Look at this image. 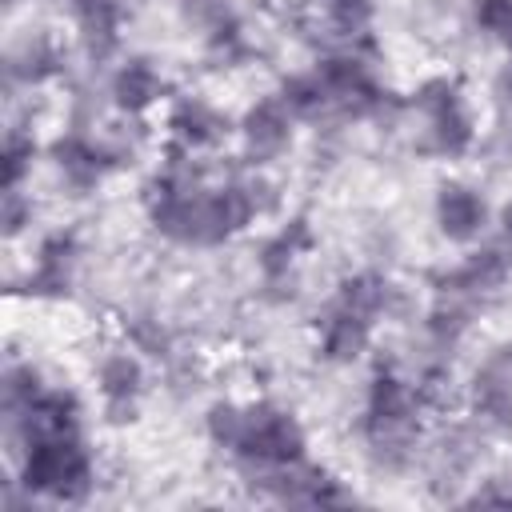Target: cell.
Listing matches in <instances>:
<instances>
[{"label": "cell", "mask_w": 512, "mask_h": 512, "mask_svg": "<svg viewBox=\"0 0 512 512\" xmlns=\"http://www.w3.org/2000/svg\"><path fill=\"white\" fill-rule=\"evenodd\" d=\"M424 412H428V400L420 384L404 376L396 364H376L364 388L360 420H356L364 456L380 472H408L424 440Z\"/></svg>", "instance_id": "1"}, {"label": "cell", "mask_w": 512, "mask_h": 512, "mask_svg": "<svg viewBox=\"0 0 512 512\" xmlns=\"http://www.w3.org/2000/svg\"><path fill=\"white\" fill-rule=\"evenodd\" d=\"M16 484L28 500L48 504H84L96 488V456L84 428L32 432L12 440Z\"/></svg>", "instance_id": "2"}, {"label": "cell", "mask_w": 512, "mask_h": 512, "mask_svg": "<svg viewBox=\"0 0 512 512\" xmlns=\"http://www.w3.org/2000/svg\"><path fill=\"white\" fill-rule=\"evenodd\" d=\"M408 112L420 116V152L432 160H464L480 144L476 112L464 96V84L448 72L424 76L408 96Z\"/></svg>", "instance_id": "3"}, {"label": "cell", "mask_w": 512, "mask_h": 512, "mask_svg": "<svg viewBox=\"0 0 512 512\" xmlns=\"http://www.w3.org/2000/svg\"><path fill=\"white\" fill-rule=\"evenodd\" d=\"M228 456L244 472V480L252 484L268 472H280V468L308 460V432L292 408H284L276 400H248L244 404V432Z\"/></svg>", "instance_id": "4"}, {"label": "cell", "mask_w": 512, "mask_h": 512, "mask_svg": "<svg viewBox=\"0 0 512 512\" xmlns=\"http://www.w3.org/2000/svg\"><path fill=\"white\" fill-rule=\"evenodd\" d=\"M44 156H48V164H52V172L68 196H92L112 172L132 164L136 144L124 136H96L80 124H72L48 140Z\"/></svg>", "instance_id": "5"}, {"label": "cell", "mask_w": 512, "mask_h": 512, "mask_svg": "<svg viewBox=\"0 0 512 512\" xmlns=\"http://www.w3.org/2000/svg\"><path fill=\"white\" fill-rule=\"evenodd\" d=\"M316 248V228L308 216H288L276 232H268L256 248V272H260V296L276 308L292 304L300 296V260Z\"/></svg>", "instance_id": "6"}, {"label": "cell", "mask_w": 512, "mask_h": 512, "mask_svg": "<svg viewBox=\"0 0 512 512\" xmlns=\"http://www.w3.org/2000/svg\"><path fill=\"white\" fill-rule=\"evenodd\" d=\"M508 280H512V240L500 236V240H476V248L460 264L432 272V292L460 296L484 308Z\"/></svg>", "instance_id": "7"}, {"label": "cell", "mask_w": 512, "mask_h": 512, "mask_svg": "<svg viewBox=\"0 0 512 512\" xmlns=\"http://www.w3.org/2000/svg\"><path fill=\"white\" fill-rule=\"evenodd\" d=\"M468 416L488 436H512V340L492 344L464 384Z\"/></svg>", "instance_id": "8"}, {"label": "cell", "mask_w": 512, "mask_h": 512, "mask_svg": "<svg viewBox=\"0 0 512 512\" xmlns=\"http://www.w3.org/2000/svg\"><path fill=\"white\" fill-rule=\"evenodd\" d=\"M296 116L288 112V104L268 92L256 96L240 116H236V140H240V160L248 168H268L276 160H284L296 144Z\"/></svg>", "instance_id": "9"}, {"label": "cell", "mask_w": 512, "mask_h": 512, "mask_svg": "<svg viewBox=\"0 0 512 512\" xmlns=\"http://www.w3.org/2000/svg\"><path fill=\"white\" fill-rule=\"evenodd\" d=\"M164 136H168V148L204 156V152L224 148L236 136V120L216 100H208L200 92H180V96L168 100Z\"/></svg>", "instance_id": "10"}, {"label": "cell", "mask_w": 512, "mask_h": 512, "mask_svg": "<svg viewBox=\"0 0 512 512\" xmlns=\"http://www.w3.org/2000/svg\"><path fill=\"white\" fill-rule=\"evenodd\" d=\"M96 392H100V416L112 428H128L140 420V400L148 392V368L144 356L128 348H108L96 360Z\"/></svg>", "instance_id": "11"}, {"label": "cell", "mask_w": 512, "mask_h": 512, "mask_svg": "<svg viewBox=\"0 0 512 512\" xmlns=\"http://www.w3.org/2000/svg\"><path fill=\"white\" fill-rule=\"evenodd\" d=\"M80 260H84V244L72 228H56V232L40 236L36 256L20 280V292L32 300H68L76 292Z\"/></svg>", "instance_id": "12"}, {"label": "cell", "mask_w": 512, "mask_h": 512, "mask_svg": "<svg viewBox=\"0 0 512 512\" xmlns=\"http://www.w3.org/2000/svg\"><path fill=\"white\" fill-rule=\"evenodd\" d=\"M492 204L472 180H440L432 196V224L448 244H476L492 224Z\"/></svg>", "instance_id": "13"}, {"label": "cell", "mask_w": 512, "mask_h": 512, "mask_svg": "<svg viewBox=\"0 0 512 512\" xmlns=\"http://www.w3.org/2000/svg\"><path fill=\"white\" fill-rule=\"evenodd\" d=\"M252 488L260 496H268L272 504H296V508H324V504H352V492L344 488V480L312 460H300L292 468L268 472L260 480H252Z\"/></svg>", "instance_id": "14"}, {"label": "cell", "mask_w": 512, "mask_h": 512, "mask_svg": "<svg viewBox=\"0 0 512 512\" xmlns=\"http://www.w3.org/2000/svg\"><path fill=\"white\" fill-rule=\"evenodd\" d=\"M108 100L120 116H148L156 104L172 100V80L156 56L132 52L108 76Z\"/></svg>", "instance_id": "15"}, {"label": "cell", "mask_w": 512, "mask_h": 512, "mask_svg": "<svg viewBox=\"0 0 512 512\" xmlns=\"http://www.w3.org/2000/svg\"><path fill=\"white\" fill-rule=\"evenodd\" d=\"M372 332L376 324L364 320L360 312H352L348 304H340L336 296H328L316 316H312V336H316V356L324 364H356L368 348H372Z\"/></svg>", "instance_id": "16"}, {"label": "cell", "mask_w": 512, "mask_h": 512, "mask_svg": "<svg viewBox=\"0 0 512 512\" xmlns=\"http://www.w3.org/2000/svg\"><path fill=\"white\" fill-rule=\"evenodd\" d=\"M68 72V52L64 44L36 28V32H24L8 56H4V76H8V88H40V84H52Z\"/></svg>", "instance_id": "17"}, {"label": "cell", "mask_w": 512, "mask_h": 512, "mask_svg": "<svg viewBox=\"0 0 512 512\" xmlns=\"http://www.w3.org/2000/svg\"><path fill=\"white\" fill-rule=\"evenodd\" d=\"M68 12H72V24H76L80 52L92 64H104L120 52L128 0H68Z\"/></svg>", "instance_id": "18"}, {"label": "cell", "mask_w": 512, "mask_h": 512, "mask_svg": "<svg viewBox=\"0 0 512 512\" xmlns=\"http://www.w3.org/2000/svg\"><path fill=\"white\" fill-rule=\"evenodd\" d=\"M332 296H336L340 304H348L352 312H360L364 320H372V324L388 320V316L400 308V288H396V280L384 276V272H376V268L344 272V276L336 280Z\"/></svg>", "instance_id": "19"}, {"label": "cell", "mask_w": 512, "mask_h": 512, "mask_svg": "<svg viewBox=\"0 0 512 512\" xmlns=\"http://www.w3.org/2000/svg\"><path fill=\"white\" fill-rule=\"evenodd\" d=\"M476 312H480V308H476L472 300L432 292V304H428V312H424V340H428L432 356H444V360H448V356L464 344V336L472 332Z\"/></svg>", "instance_id": "20"}, {"label": "cell", "mask_w": 512, "mask_h": 512, "mask_svg": "<svg viewBox=\"0 0 512 512\" xmlns=\"http://www.w3.org/2000/svg\"><path fill=\"white\" fill-rule=\"evenodd\" d=\"M204 60L212 68H244L256 60V40L232 8L204 28Z\"/></svg>", "instance_id": "21"}, {"label": "cell", "mask_w": 512, "mask_h": 512, "mask_svg": "<svg viewBox=\"0 0 512 512\" xmlns=\"http://www.w3.org/2000/svg\"><path fill=\"white\" fill-rule=\"evenodd\" d=\"M276 96L288 104V112L300 124H328V120H336L332 116V92H328V84L320 80L316 68H300V72L280 76Z\"/></svg>", "instance_id": "22"}, {"label": "cell", "mask_w": 512, "mask_h": 512, "mask_svg": "<svg viewBox=\"0 0 512 512\" xmlns=\"http://www.w3.org/2000/svg\"><path fill=\"white\" fill-rule=\"evenodd\" d=\"M120 328H124V340L144 360H160V364L176 360V332H172V324L164 316H156V312H128Z\"/></svg>", "instance_id": "23"}, {"label": "cell", "mask_w": 512, "mask_h": 512, "mask_svg": "<svg viewBox=\"0 0 512 512\" xmlns=\"http://www.w3.org/2000/svg\"><path fill=\"white\" fill-rule=\"evenodd\" d=\"M40 160V140L28 124H8L4 132V148H0V180L4 188H24V180H32V168Z\"/></svg>", "instance_id": "24"}, {"label": "cell", "mask_w": 512, "mask_h": 512, "mask_svg": "<svg viewBox=\"0 0 512 512\" xmlns=\"http://www.w3.org/2000/svg\"><path fill=\"white\" fill-rule=\"evenodd\" d=\"M48 388L44 372L32 364V360H8L4 364V376H0V408H4V420H16L20 412L32 408V400Z\"/></svg>", "instance_id": "25"}, {"label": "cell", "mask_w": 512, "mask_h": 512, "mask_svg": "<svg viewBox=\"0 0 512 512\" xmlns=\"http://www.w3.org/2000/svg\"><path fill=\"white\" fill-rule=\"evenodd\" d=\"M312 4L324 16V28L336 40H360V36L372 32L376 0H312Z\"/></svg>", "instance_id": "26"}, {"label": "cell", "mask_w": 512, "mask_h": 512, "mask_svg": "<svg viewBox=\"0 0 512 512\" xmlns=\"http://www.w3.org/2000/svg\"><path fill=\"white\" fill-rule=\"evenodd\" d=\"M240 432H244V404H240V400L220 396V400H212V404L204 408V436H208L212 448L232 452L236 440H240Z\"/></svg>", "instance_id": "27"}, {"label": "cell", "mask_w": 512, "mask_h": 512, "mask_svg": "<svg viewBox=\"0 0 512 512\" xmlns=\"http://www.w3.org/2000/svg\"><path fill=\"white\" fill-rule=\"evenodd\" d=\"M472 28L512 56V0H472Z\"/></svg>", "instance_id": "28"}, {"label": "cell", "mask_w": 512, "mask_h": 512, "mask_svg": "<svg viewBox=\"0 0 512 512\" xmlns=\"http://www.w3.org/2000/svg\"><path fill=\"white\" fill-rule=\"evenodd\" d=\"M32 224H36V200H32V192H24V188H4V200H0V228H4V240H20Z\"/></svg>", "instance_id": "29"}, {"label": "cell", "mask_w": 512, "mask_h": 512, "mask_svg": "<svg viewBox=\"0 0 512 512\" xmlns=\"http://www.w3.org/2000/svg\"><path fill=\"white\" fill-rule=\"evenodd\" d=\"M492 104L500 108V116H512V56L492 76Z\"/></svg>", "instance_id": "30"}, {"label": "cell", "mask_w": 512, "mask_h": 512, "mask_svg": "<svg viewBox=\"0 0 512 512\" xmlns=\"http://www.w3.org/2000/svg\"><path fill=\"white\" fill-rule=\"evenodd\" d=\"M492 224L500 228V236H504V240H512V196H508V200H504V204L496 208V216H492Z\"/></svg>", "instance_id": "31"}, {"label": "cell", "mask_w": 512, "mask_h": 512, "mask_svg": "<svg viewBox=\"0 0 512 512\" xmlns=\"http://www.w3.org/2000/svg\"><path fill=\"white\" fill-rule=\"evenodd\" d=\"M16 4H20V0H8V8H16Z\"/></svg>", "instance_id": "32"}]
</instances>
